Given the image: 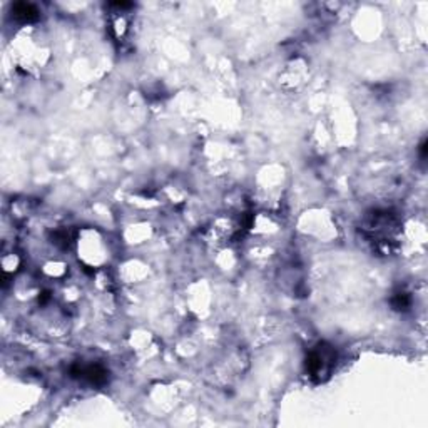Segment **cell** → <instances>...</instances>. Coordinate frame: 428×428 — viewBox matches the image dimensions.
I'll list each match as a JSON object with an SVG mask.
<instances>
[{
    "mask_svg": "<svg viewBox=\"0 0 428 428\" xmlns=\"http://www.w3.org/2000/svg\"><path fill=\"white\" fill-rule=\"evenodd\" d=\"M74 378L89 381L91 385H104L107 381V370L100 365H74L71 368Z\"/></svg>",
    "mask_w": 428,
    "mask_h": 428,
    "instance_id": "obj_3",
    "label": "cell"
},
{
    "mask_svg": "<svg viewBox=\"0 0 428 428\" xmlns=\"http://www.w3.org/2000/svg\"><path fill=\"white\" fill-rule=\"evenodd\" d=\"M12 19L22 24H32L39 19V9L34 3L27 2H17L12 6Z\"/></svg>",
    "mask_w": 428,
    "mask_h": 428,
    "instance_id": "obj_4",
    "label": "cell"
},
{
    "mask_svg": "<svg viewBox=\"0 0 428 428\" xmlns=\"http://www.w3.org/2000/svg\"><path fill=\"white\" fill-rule=\"evenodd\" d=\"M400 221L388 209H375L365 216L361 231L365 238L375 243L385 251H390V244L395 243V236L398 233Z\"/></svg>",
    "mask_w": 428,
    "mask_h": 428,
    "instance_id": "obj_1",
    "label": "cell"
},
{
    "mask_svg": "<svg viewBox=\"0 0 428 428\" xmlns=\"http://www.w3.org/2000/svg\"><path fill=\"white\" fill-rule=\"evenodd\" d=\"M392 306H393V310H396V311H407L411 306L410 295L405 293V291H398V293H395L392 298Z\"/></svg>",
    "mask_w": 428,
    "mask_h": 428,
    "instance_id": "obj_5",
    "label": "cell"
},
{
    "mask_svg": "<svg viewBox=\"0 0 428 428\" xmlns=\"http://www.w3.org/2000/svg\"><path fill=\"white\" fill-rule=\"evenodd\" d=\"M336 363V352L330 345L320 343L311 348L306 358V373L313 380L323 381L330 376L332 370Z\"/></svg>",
    "mask_w": 428,
    "mask_h": 428,
    "instance_id": "obj_2",
    "label": "cell"
}]
</instances>
